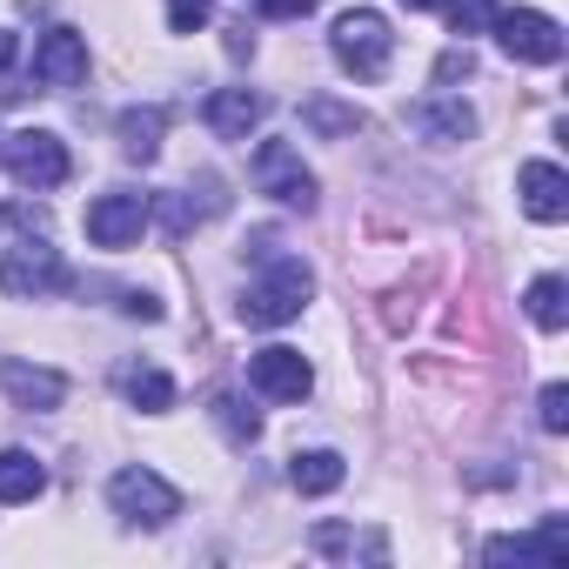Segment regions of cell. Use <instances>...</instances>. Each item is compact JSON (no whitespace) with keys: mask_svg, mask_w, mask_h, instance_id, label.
Segmentation results:
<instances>
[{"mask_svg":"<svg viewBox=\"0 0 569 569\" xmlns=\"http://www.w3.org/2000/svg\"><path fill=\"white\" fill-rule=\"evenodd\" d=\"M402 8H442V0H402Z\"/></svg>","mask_w":569,"mask_h":569,"instance_id":"f1b7e54d","label":"cell"},{"mask_svg":"<svg viewBox=\"0 0 569 569\" xmlns=\"http://www.w3.org/2000/svg\"><path fill=\"white\" fill-rule=\"evenodd\" d=\"M168 28H174V34L208 28V0H168Z\"/></svg>","mask_w":569,"mask_h":569,"instance_id":"d4e9b609","label":"cell"},{"mask_svg":"<svg viewBox=\"0 0 569 569\" xmlns=\"http://www.w3.org/2000/svg\"><path fill=\"white\" fill-rule=\"evenodd\" d=\"M329 54L342 61V74H356V81H382V68H389V54H396V34H389V21H382V14L356 8V14H342V21H336Z\"/></svg>","mask_w":569,"mask_h":569,"instance_id":"3957f363","label":"cell"},{"mask_svg":"<svg viewBox=\"0 0 569 569\" xmlns=\"http://www.w3.org/2000/svg\"><path fill=\"white\" fill-rule=\"evenodd\" d=\"M261 114H268V101H261L254 88H214V94H208V128H214V141H248V134L261 128Z\"/></svg>","mask_w":569,"mask_h":569,"instance_id":"5bb4252c","label":"cell"},{"mask_svg":"<svg viewBox=\"0 0 569 569\" xmlns=\"http://www.w3.org/2000/svg\"><path fill=\"white\" fill-rule=\"evenodd\" d=\"M114 389H121L134 409H148V416L174 409V382H168L154 362H121V369H114Z\"/></svg>","mask_w":569,"mask_h":569,"instance_id":"e0dca14e","label":"cell"},{"mask_svg":"<svg viewBox=\"0 0 569 569\" xmlns=\"http://www.w3.org/2000/svg\"><path fill=\"white\" fill-rule=\"evenodd\" d=\"M342 476H349V462H342L336 449H302V456L289 462L296 496H329V489H342Z\"/></svg>","mask_w":569,"mask_h":569,"instance_id":"ac0fdd59","label":"cell"},{"mask_svg":"<svg viewBox=\"0 0 569 569\" xmlns=\"http://www.w3.org/2000/svg\"><path fill=\"white\" fill-rule=\"evenodd\" d=\"M254 188L274 194L281 208H316V174L302 168V154L289 141H261L254 148Z\"/></svg>","mask_w":569,"mask_h":569,"instance_id":"ba28073f","label":"cell"},{"mask_svg":"<svg viewBox=\"0 0 569 569\" xmlns=\"http://www.w3.org/2000/svg\"><path fill=\"white\" fill-rule=\"evenodd\" d=\"M0 161H8V174H14L21 188H34V194H48V188L68 181V148H61V134H48V128H21V134H8Z\"/></svg>","mask_w":569,"mask_h":569,"instance_id":"5b68a950","label":"cell"},{"mask_svg":"<svg viewBox=\"0 0 569 569\" xmlns=\"http://www.w3.org/2000/svg\"><path fill=\"white\" fill-rule=\"evenodd\" d=\"M54 289H68V261H61V248L48 234H28V241H14L8 254H0V296L41 302Z\"/></svg>","mask_w":569,"mask_h":569,"instance_id":"7a4b0ae2","label":"cell"},{"mask_svg":"<svg viewBox=\"0 0 569 569\" xmlns=\"http://www.w3.org/2000/svg\"><path fill=\"white\" fill-rule=\"evenodd\" d=\"M489 562H536V569H562L569 562V522L562 516H542L529 536H496L482 542Z\"/></svg>","mask_w":569,"mask_h":569,"instance_id":"30bf717a","label":"cell"},{"mask_svg":"<svg viewBox=\"0 0 569 569\" xmlns=\"http://www.w3.org/2000/svg\"><path fill=\"white\" fill-rule=\"evenodd\" d=\"M8 61H14V34H8V28H0V68H8Z\"/></svg>","mask_w":569,"mask_h":569,"instance_id":"83f0119b","label":"cell"},{"mask_svg":"<svg viewBox=\"0 0 569 569\" xmlns=\"http://www.w3.org/2000/svg\"><path fill=\"white\" fill-rule=\"evenodd\" d=\"M48 489V469L28 449H0V502H34Z\"/></svg>","mask_w":569,"mask_h":569,"instance_id":"d6986e66","label":"cell"},{"mask_svg":"<svg viewBox=\"0 0 569 569\" xmlns=\"http://www.w3.org/2000/svg\"><path fill=\"white\" fill-rule=\"evenodd\" d=\"M254 8H261L268 21H302V14L316 8V0H254Z\"/></svg>","mask_w":569,"mask_h":569,"instance_id":"484cf974","label":"cell"},{"mask_svg":"<svg viewBox=\"0 0 569 569\" xmlns=\"http://www.w3.org/2000/svg\"><path fill=\"white\" fill-rule=\"evenodd\" d=\"M0 389H8L14 409H34V416H48V409L68 402V376L61 369H41V362H21V356L0 362Z\"/></svg>","mask_w":569,"mask_h":569,"instance_id":"8fae6325","label":"cell"},{"mask_svg":"<svg viewBox=\"0 0 569 569\" xmlns=\"http://www.w3.org/2000/svg\"><path fill=\"white\" fill-rule=\"evenodd\" d=\"M148 221H154V194H141V188H108L101 201H88V241L94 248H134Z\"/></svg>","mask_w":569,"mask_h":569,"instance_id":"8992f818","label":"cell"},{"mask_svg":"<svg viewBox=\"0 0 569 569\" xmlns=\"http://www.w3.org/2000/svg\"><path fill=\"white\" fill-rule=\"evenodd\" d=\"M214 422H221L234 442H254V436H261V422H254V409H241V396H214Z\"/></svg>","mask_w":569,"mask_h":569,"instance_id":"603a6c76","label":"cell"},{"mask_svg":"<svg viewBox=\"0 0 569 569\" xmlns=\"http://www.w3.org/2000/svg\"><path fill=\"white\" fill-rule=\"evenodd\" d=\"M248 389L268 396V402H302L316 389V369L302 349H254L248 356Z\"/></svg>","mask_w":569,"mask_h":569,"instance_id":"9c48e42d","label":"cell"},{"mask_svg":"<svg viewBox=\"0 0 569 569\" xmlns=\"http://www.w3.org/2000/svg\"><path fill=\"white\" fill-rule=\"evenodd\" d=\"M409 128H416L422 141H436V148H456V141L476 134V114H469V101H456V94H429V101L409 108Z\"/></svg>","mask_w":569,"mask_h":569,"instance_id":"4fadbf2b","label":"cell"},{"mask_svg":"<svg viewBox=\"0 0 569 569\" xmlns=\"http://www.w3.org/2000/svg\"><path fill=\"white\" fill-rule=\"evenodd\" d=\"M309 296H316L309 261L274 254L268 274H254L248 289H241V322H248V329H281V322H296V316L309 309Z\"/></svg>","mask_w":569,"mask_h":569,"instance_id":"6da1fadb","label":"cell"},{"mask_svg":"<svg viewBox=\"0 0 569 569\" xmlns=\"http://www.w3.org/2000/svg\"><path fill=\"white\" fill-rule=\"evenodd\" d=\"M34 81L41 88H81L88 81V41L74 28H48L34 48Z\"/></svg>","mask_w":569,"mask_h":569,"instance_id":"7c38bea8","label":"cell"},{"mask_svg":"<svg viewBox=\"0 0 569 569\" xmlns=\"http://www.w3.org/2000/svg\"><path fill=\"white\" fill-rule=\"evenodd\" d=\"M489 28H496V41H502L509 61H536V68L562 61V28L549 14H536V8H496Z\"/></svg>","mask_w":569,"mask_h":569,"instance_id":"52a82bcc","label":"cell"},{"mask_svg":"<svg viewBox=\"0 0 569 569\" xmlns=\"http://www.w3.org/2000/svg\"><path fill=\"white\" fill-rule=\"evenodd\" d=\"M442 8H449V28L469 41V34H482L489 21H496V0H442Z\"/></svg>","mask_w":569,"mask_h":569,"instance_id":"7402d4cb","label":"cell"},{"mask_svg":"<svg viewBox=\"0 0 569 569\" xmlns=\"http://www.w3.org/2000/svg\"><path fill=\"white\" fill-rule=\"evenodd\" d=\"M516 188H522L529 221H562V214H569V174H562L556 161H522Z\"/></svg>","mask_w":569,"mask_h":569,"instance_id":"9a60e30c","label":"cell"},{"mask_svg":"<svg viewBox=\"0 0 569 569\" xmlns=\"http://www.w3.org/2000/svg\"><path fill=\"white\" fill-rule=\"evenodd\" d=\"M522 302H529V322H536V329H549V336L569 322V302H562V274H536Z\"/></svg>","mask_w":569,"mask_h":569,"instance_id":"ffe728a7","label":"cell"},{"mask_svg":"<svg viewBox=\"0 0 569 569\" xmlns=\"http://www.w3.org/2000/svg\"><path fill=\"white\" fill-rule=\"evenodd\" d=\"M114 134H121V154L128 161H154L161 154V134H168V108H121V121H114Z\"/></svg>","mask_w":569,"mask_h":569,"instance_id":"2e32d148","label":"cell"},{"mask_svg":"<svg viewBox=\"0 0 569 569\" xmlns=\"http://www.w3.org/2000/svg\"><path fill=\"white\" fill-rule=\"evenodd\" d=\"M469 68H476V61H469V48H456V54H442V61H436V81H456V74H469Z\"/></svg>","mask_w":569,"mask_h":569,"instance_id":"4316f807","label":"cell"},{"mask_svg":"<svg viewBox=\"0 0 569 569\" xmlns=\"http://www.w3.org/2000/svg\"><path fill=\"white\" fill-rule=\"evenodd\" d=\"M302 121L316 134H356L362 128V108H342V101H302Z\"/></svg>","mask_w":569,"mask_h":569,"instance_id":"44dd1931","label":"cell"},{"mask_svg":"<svg viewBox=\"0 0 569 569\" xmlns=\"http://www.w3.org/2000/svg\"><path fill=\"white\" fill-rule=\"evenodd\" d=\"M108 502H114V516L121 522H141V529H168L174 516H181V489L174 482H161L154 469H121L114 482H108Z\"/></svg>","mask_w":569,"mask_h":569,"instance_id":"277c9868","label":"cell"},{"mask_svg":"<svg viewBox=\"0 0 569 569\" xmlns=\"http://www.w3.org/2000/svg\"><path fill=\"white\" fill-rule=\"evenodd\" d=\"M536 409H542V429H549V436H562V429H569V389H562V382H549Z\"/></svg>","mask_w":569,"mask_h":569,"instance_id":"cb8c5ba5","label":"cell"}]
</instances>
